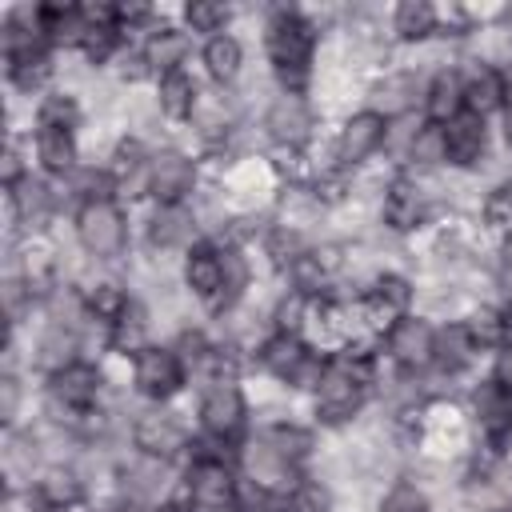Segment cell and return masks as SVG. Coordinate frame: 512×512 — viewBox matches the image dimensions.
<instances>
[{"instance_id":"6da1fadb","label":"cell","mask_w":512,"mask_h":512,"mask_svg":"<svg viewBox=\"0 0 512 512\" xmlns=\"http://www.w3.org/2000/svg\"><path fill=\"white\" fill-rule=\"evenodd\" d=\"M268 60L280 76V84L296 96L304 84H308V72H312V48H316V36H312V24L296 12H276L268 20Z\"/></svg>"},{"instance_id":"7a4b0ae2","label":"cell","mask_w":512,"mask_h":512,"mask_svg":"<svg viewBox=\"0 0 512 512\" xmlns=\"http://www.w3.org/2000/svg\"><path fill=\"white\" fill-rule=\"evenodd\" d=\"M364 392H368V368L360 360H348V356L328 360L316 380V412L328 424L352 420L364 404Z\"/></svg>"},{"instance_id":"3957f363","label":"cell","mask_w":512,"mask_h":512,"mask_svg":"<svg viewBox=\"0 0 512 512\" xmlns=\"http://www.w3.org/2000/svg\"><path fill=\"white\" fill-rule=\"evenodd\" d=\"M76 236L92 256L112 260V256H120L128 232H124V216L112 200H88L76 212Z\"/></svg>"},{"instance_id":"277c9868","label":"cell","mask_w":512,"mask_h":512,"mask_svg":"<svg viewBox=\"0 0 512 512\" xmlns=\"http://www.w3.org/2000/svg\"><path fill=\"white\" fill-rule=\"evenodd\" d=\"M260 360H264V368H268L276 380H284V384H304V380L316 384L320 372H324V364H316L312 348H308L300 336H292V332H280V336L264 340Z\"/></svg>"},{"instance_id":"5b68a950","label":"cell","mask_w":512,"mask_h":512,"mask_svg":"<svg viewBox=\"0 0 512 512\" xmlns=\"http://www.w3.org/2000/svg\"><path fill=\"white\" fill-rule=\"evenodd\" d=\"M236 484H240V480L232 476V468H228L224 456H200V460L188 468V496H192V504L204 508V512H224V508H232Z\"/></svg>"},{"instance_id":"8992f818","label":"cell","mask_w":512,"mask_h":512,"mask_svg":"<svg viewBox=\"0 0 512 512\" xmlns=\"http://www.w3.org/2000/svg\"><path fill=\"white\" fill-rule=\"evenodd\" d=\"M200 424L220 444L232 440L244 428V396H240V388L232 380H212V388H204V396H200Z\"/></svg>"},{"instance_id":"52a82bcc","label":"cell","mask_w":512,"mask_h":512,"mask_svg":"<svg viewBox=\"0 0 512 512\" xmlns=\"http://www.w3.org/2000/svg\"><path fill=\"white\" fill-rule=\"evenodd\" d=\"M408 300H412V292H408V284H404L400 276H380V280L364 292V300H360V320H364L372 332H384V336H388V332L404 320Z\"/></svg>"},{"instance_id":"ba28073f","label":"cell","mask_w":512,"mask_h":512,"mask_svg":"<svg viewBox=\"0 0 512 512\" xmlns=\"http://www.w3.org/2000/svg\"><path fill=\"white\" fill-rule=\"evenodd\" d=\"M132 376H136V388L148 400H168L184 384V364L172 348H140L136 364H132Z\"/></svg>"},{"instance_id":"9c48e42d","label":"cell","mask_w":512,"mask_h":512,"mask_svg":"<svg viewBox=\"0 0 512 512\" xmlns=\"http://www.w3.org/2000/svg\"><path fill=\"white\" fill-rule=\"evenodd\" d=\"M96 396H100V372L92 368V364H60L56 372H52V400L64 408V412H72V416H88L92 412V404H96Z\"/></svg>"},{"instance_id":"30bf717a","label":"cell","mask_w":512,"mask_h":512,"mask_svg":"<svg viewBox=\"0 0 512 512\" xmlns=\"http://www.w3.org/2000/svg\"><path fill=\"white\" fill-rule=\"evenodd\" d=\"M432 352H436V332L424 324V320H400L392 332H388V356L404 368V372H420L432 364Z\"/></svg>"},{"instance_id":"8fae6325","label":"cell","mask_w":512,"mask_h":512,"mask_svg":"<svg viewBox=\"0 0 512 512\" xmlns=\"http://www.w3.org/2000/svg\"><path fill=\"white\" fill-rule=\"evenodd\" d=\"M384 116L380 112H356L344 128H340V140H336V160L340 164H360L364 156H372L380 144H384Z\"/></svg>"},{"instance_id":"7c38bea8","label":"cell","mask_w":512,"mask_h":512,"mask_svg":"<svg viewBox=\"0 0 512 512\" xmlns=\"http://www.w3.org/2000/svg\"><path fill=\"white\" fill-rule=\"evenodd\" d=\"M184 280L188 288L204 300V304H220V292H224V252L212 248V244H196L184 260Z\"/></svg>"},{"instance_id":"4fadbf2b","label":"cell","mask_w":512,"mask_h":512,"mask_svg":"<svg viewBox=\"0 0 512 512\" xmlns=\"http://www.w3.org/2000/svg\"><path fill=\"white\" fill-rule=\"evenodd\" d=\"M192 160H184L180 152H160L152 156V196L160 204H184V196L192 192Z\"/></svg>"},{"instance_id":"5bb4252c","label":"cell","mask_w":512,"mask_h":512,"mask_svg":"<svg viewBox=\"0 0 512 512\" xmlns=\"http://www.w3.org/2000/svg\"><path fill=\"white\" fill-rule=\"evenodd\" d=\"M488 132H484V116L460 112L452 124H444V160L452 164H476L484 156Z\"/></svg>"},{"instance_id":"9a60e30c","label":"cell","mask_w":512,"mask_h":512,"mask_svg":"<svg viewBox=\"0 0 512 512\" xmlns=\"http://www.w3.org/2000/svg\"><path fill=\"white\" fill-rule=\"evenodd\" d=\"M136 448L144 456H160V460H172L180 448H184V428L172 420V416H160V412H148L136 420Z\"/></svg>"},{"instance_id":"2e32d148","label":"cell","mask_w":512,"mask_h":512,"mask_svg":"<svg viewBox=\"0 0 512 512\" xmlns=\"http://www.w3.org/2000/svg\"><path fill=\"white\" fill-rule=\"evenodd\" d=\"M476 416H480V428L492 440V448H504V440L512 436V396L500 384H484L476 392Z\"/></svg>"},{"instance_id":"e0dca14e","label":"cell","mask_w":512,"mask_h":512,"mask_svg":"<svg viewBox=\"0 0 512 512\" xmlns=\"http://www.w3.org/2000/svg\"><path fill=\"white\" fill-rule=\"evenodd\" d=\"M112 180H116V188L128 192V196L152 192V156H148L136 140L120 144V148H116V164H112Z\"/></svg>"},{"instance_id":"ac0fdd59","label":"cell","mask_w":512,"mask_h":512,"mask_svg":"<svg viewBox=\"0 0 512 512\" xmlns=\"http://www.w3.org/2000/svg\"><path fill=\"white\" fill-rule=\"evenodd\" d=\"M460 112H464V76L444 68L428 84V116L432 124H452Z\"/></svg>"},{"instance_id":"d6986e66","label":"cell","mask_w":512,"mask_h":512,"mask_svg":"<svg viewBox=\"0 0 512 512\" xmlns=\"http://www.w3.org/2000/svg\"><path fill=\"white\" fill-rule=\"evenodd\" d=\"M384 220L396 228V232H408L424 220V192L412 184V180H396L384 196Z\"/></svg>"},{"instance_id":"ffe728a7","label":"cell","mask_w":512,"mask_h":512,"mask_svg":"<svg viewBox=\"0 0 512 512\" xmlns=\"http://www.w3.org/2000/svg\"><path fill=\"white\" fill-rule=\"evenodd\" d=\"M500 96H504V80H500L496 68L476 64V68L464 76V112L488 116L492 108H500Z\"/></svg>"},{"instance_id":"44dd1931","label":"cell","mask_w":512,"mask_h":512,"mask_svg":"<svg viewBox=\"0 0 512 512\" xmlns=\"http://www.w3.org/2000/svg\"><path fill=\"white\" fill-rule=\"evenodd\" d=\"M36 156L48 172H68L76 164L72 128H36Z\"/></svg>"},{"instance_id":"7402d4cb","label":"cell","mask_w":512,"mask_h":512,"mask_svg":"<svg viewBox=\"0 0 512 512\" xmlns=\"http://www.w3.org/2000/svg\"><path fill=\"white\" fill-rule=\"evenodd\" d=\"M184 52H188V40H184V32H176V28H160V32H152L148 36V44H144V64H152L156 72H176L180 64H184Z\"/></svg>"},{"instance_id":"603a6c76","label":"cell","mask_w":512,"mask_h":512,"mask_svg":"<svg viewBox=\"0 0 512 512\" xmlns=\"http://www.w3.org/2000/svg\"><path fill=\"white\" fill-rule=\"evenodd\" d=\"M472 352H476V344L468 340L464 324H448V328H440V332H436L432 364H436L440 372H460V368L472 360Z\"/></svg>"},{"instance_id":"cb8c5ba5","label":"cell","mask_w":512,"mask_h":512,"mask_svg":"<svg viewBox=\"0 0 512 512\" xmlns=\"http://www.w3.org/2000/svg\"><path fill=\"white\" fill-rule=\"evenodd\" d=\"M160 108H164L172 120L192 116V108H196V80H192L184 68L160 76Z\"/></svg>"},{"instance_id":"d4e9b609","label":"cell","mask_w":512,"mask_h":512,"mask_svg":"<svg viewBox=\"0 0 512 512\" xmlns=\"http://www.w3.org/2000/svg\"><path fill=\"white\" fill-rule=\"evenodd\" d=\"M36 500H40L44 508H68V504H76V500H80V480H76V472H68V468H48V472L36 480Z\"/></svg>"},{"instance_id":"484cf974","label":"cell","mask_w":512,"mask_h":512,"mask_svg":"<svg viewBox=\"0 0 512 512\" xmlns=\"http://www.w3.org/2000/svg\"><path fill=\"white\" fill-rule=\"evenodd\" d=\"M204 64H208V72H212V80H220V84H228V80H236V72H240V44L232 40V36H212L208 44H204Z\"/></svg>"},{"instance_id":"4316f807","label":"cell","mask_w":512,"mask_h":512,"mask_svg":"<svg viewBox=\"0 0 512 512\" xmlns=\"http://www.w3.org/2000/svg\"><path fill=\"white\" fill-rule=\"evenodd\" d=\"M288 504L276 496L272 484L264 480H240L236 484V500H232V512H284Z\"/></svg>"},{"instance_id":"83f0119b","label":"cell","mask_w":512,"mask_h":512,"mask_svg":"<svg viewBox=\"0 0 512 512\" xmlns=\"http://www.w3.org/2000/svg\"><path fill=\"white\" fill-rule=\"evenodd\" d=\"M436 28V8L428 0H404L396 8V32L404 40H424Z\"/></svg>"},{"instance_id":"f1b7e54d","label":"cell","mask_w":512,"mask_h":512,"mask_svg":"<svg viewBox=\"0 0 512 512\" xmlns=\"http://www.w3.org/2000/svg\"><path fill=\"white\" fill-rule=\"evenodd\" d=\"M188 212H184V204H160V212H156V220H152V240L160 244V248H168V244H176V240H184L188 236Z\"/></svg>"},{"instance_id":"f546056e","label":"cell","mask_w":512,"mask_h":512,"mask_svg":"<svg viewBox=\"0 0 512 512\" xmlns=\"http://www.w3.org/2000/svg\"><path fill=\"white\" fill-rule=\"evenodd\" d=\"M144 328H148V324H144V312H140L136 304H128V312L112 324V344H116L120 352H132V356H136L140 348H148V344H144Z\"/></svg>"},{"instance_id":"4dcf8cb0","label":"cell","mask_w":512,"mask_h":512,"mask_svg":"<svg viewBox=\"0 0 512 512\" xmlns=\"http://www.w3.org/2000/svg\"><path fill=\"white\" fill-rule=\"evenodd\" d=\"M464 332L476 348H504V316H496L488 308L476 312L472 320H464Z\"/></svg>"},{"instance_id":"1f68e13d","label":"cell","mask_w":512,"mask_h":512,"mask_svg":"<svg viewBox=\"0 0 512 512\" xmlns=\"http://www.w3.org/2000/svg\"><path fill=\"white\" fill-rule=\"evenodd\" d=\"M128 296H124V288H116V284H100L92 296H88V308H92V316L96 320H104V324H116L124 312H128Z\"/></svg>"},{"instance_id":"d6a6232c","label":"cell","mask_w":512,"mask_h":512,"mask_svg":"<svg viewBox=\"0 0 512 512\" xmlns=\"http://www.w3.org/2000/svg\"><path fill=\"white\" fill-rule=\"evenodd\" d=\"M80 112L72 104V96H44L40 112H36V128H76Z\"/></svg>"},{"instance_id":"836d02e7","label":"cell","mask_w":512,"mask_h":512,"mask_svg":"<svg viewBox=\"0 0 512 512\" xmlns=\"http://www.w3.org/2000/svg\"><path fill=\"white\" fill-rule=\"evenodd\" d=\"M284 504H288V512H328V492L312 480H296L292 492L284 496Z\"/></svg>"},{"instance_id":"e575fe53","label":"cell","mask_w":512,"mask_h":512,"mask_svg":"<svg viewBox=\"0 0 512 512\" xmlns=\"http://www.w3.org/2000/svg\"><path fill=\"white\" fill-rule=\"evenodd\" d=\"M380 512H428V496H424L416 484H396V488L384 496Z\"/></svg>"},{"instance_id":"d590c367","label":"cell","mask_w":512,"mask_h":512,"mask_svg":"<svg viewBox=\"0 0 512 512\" xmlns=\"http://www.w3.org/2000/svg\"><path fill=\"white\" fill-rule=\"evenodd\" d=\"M188 24L196 32H216L220 36V28L228 24V8L224 4H188Z\"/></svg>"},{"instance_id":"8d00e7d4","label":"cell","mask_w":512,"mask_h":512,"mask_svg":"<svg viewBox=\"0 0 512 512\" xmlns=\"http://www.w3.org/2000/svg\"><path fill=\"white\" fill-rule=\"evenodd\" d=\"M484 216H488V224H492V228L512 232V184H504V188H496V192L488 196Z\"/></svg>"},{"instance_id":"74e56055","label":"cell","mask_w":512,"mask_h":512,"mask_svg":"<svg viewBox=\"0 0 512 512\" xmlns=\"http://www.w3.org/2000/svg\"><path fill=\"white\" fill-rule=\"evenodd\" d=\"M492 384H500V388L512 396V344H504V348H500V356H496V372H492Z\"/></svg>"},{"instance_id":"f35d334b","label":"cell","mask_w":512,"mask_h":512,"mask_svg":"<svg viewBox=\"0 0 512 512\" xmlns=\"http://www.w3.org/2000/svg\"><path fill=\"white\" fill-rule=\"evenodd\" d=\"M500 80H504V96H500V112H504V136H508V144H512V68H504V72H500Z\"/></svg>"},{"instance_id":"ab89813d","label":"cell","mask_w":512,"mask_h":512,"mask_svg":"<svg viewBox=\"0 0 512 512\" xmlns=\"http://www.w3.org/2000/svg\"><path fill=\"white\" fill-rule=\"evenodd\" d=\"M12 412H16V380L8 376V380H4V408H0V416L12 420Z\"/></svg>"},{"instance_id":"60d3db41","label":"cell","mask_w":512,"mask_h":512,"mask_svg":"<svg viewBox=\"0 0 512 512\" xmlns=\"http://www.w3.org/2000/svg\"><path fill=\"white\" fill-rule=\"evenodd\" d=\"M156 512H192V504H160Z\"/></svg>"},{"instance_id":"b9f144b4","label":"cell","mask_w":512,"mask_h":512,"mask_svg":"<svg viewBox=\"0 0 512 512\" xmlns=\"http://www.w3.org/2000/svg\"><path fill=\"white\" fill-rule=\"evenodd\" d=\"M104 512H128V508H104Z\"/></svg>"}]
</instances>
